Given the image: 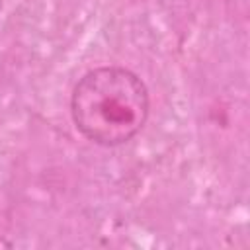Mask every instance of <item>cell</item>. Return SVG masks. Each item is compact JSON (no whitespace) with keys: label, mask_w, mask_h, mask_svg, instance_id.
<instances>
[{"label":"cell","mask_w":250,"mask_h":250,"mask_svg":"<svg viewBox=\"0 0 250 250\" xmlns=\"http://www.w3.org/2000/svg\"><path fill=\"white\" fill-rule=\"evenodd\" d=\"M70 113L88 141L117 146L143 129L148 117V90L135 72L123 66H100L76 82Z\"/></svg>","instance_id":"cell-1"}]
</instances>
